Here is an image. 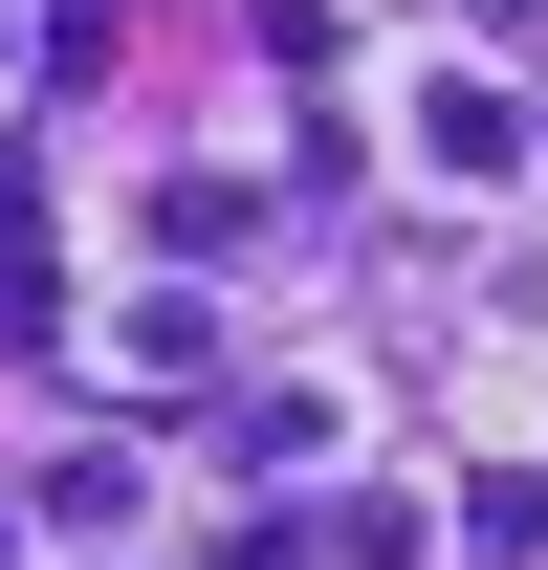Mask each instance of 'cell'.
I'll return each instance as SVG.
<instances>
[{"label": "cell", "instance_id": "obj_1", "mask_svg": "<svg viewBox=\"0 0 548 570\" xmlns=\"http://www.w3.org/2000/svg\"><path fill=\"white\" fill-rule=\"evenodd\" d=\"M0 67H22V22H0Z\"/></svg>", "mask_w": 548, "mask_h": 570}]
</instances>
